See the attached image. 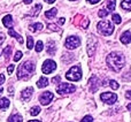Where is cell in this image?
<instances>
[{
  "label": "cell",
  "instance_id": "d4e9b609",
  "mask_svg": "<svg viewBox=\"0 0 131 122\" xmlns=\"http://www.w3.org/2000/svg\"><path fill=\"white\" fill-rule=\"evenodd\" d=\"M43 48H44V44H43V42L41 40H38L37 42V44H36V46H35V50H36V52H41L43 51Z\"/></svg>",
  "mask_w": 131,
  "mask_h": 122
},
{
  "label": "cell",
  "instance_id": "7c38bea8",
  "mask_svg": "<svg viewBox=\"0 0 131 122\" xmlns=\"http://www.w3.org/2000/svg\"><path fill=\"white\" fill-rule=\"evenodd\" d=\"M32 92H34V89L32 88L24 89V90L22 91V93H21V98H22L24 101H28V100H30V98H31Z\"/></svg>",
  "mask_w": 131,
  "mask_h": 122
},
{
  "label": "cell",
  "instance_id": "8d00e7d4",
  "mask_svg": "<svg viewBox=\"0 0 131 122\" xmlns=\"http://www.w3.org/2000/svg\"><path fill=\"white\" fill-rule=\"evenodd\" d=\"M4 40H5V35L0 32V45H1V44L4 43Z\"/></svg>",
  "mask_w": 131,
  "mask_h": 122
},
{
  "label": "cell",
  "instance_id": "8fae6325",
  "mask_svg": "<svg viewBox=\"0 0 131 122\" xmlns=\"http://www.w3.org/2000/svg\"><path fill=\"white\" fill-rule=\"evenodd\" d=\"M95 51V39L93 37H90L88 40V53L89 55H93Z\"/></svg>",
  "mask_w": 131,
  "mask_h": 122
},
{
  "label": "cell",
  "instance_id": "ba28073f",
  "mask_svg": "<svg viewBox=\"0 0 131 122\" xmlns=\"http://www.w3.org/2000/svg\"><path fill=\"white\" fill-rule=\"evenodd\" d=\"M57 69V63L53 60H45L43 63V67H41V70H43L44 74H51L54 70Z\"/></svg>",
  "mask_w": 131,
  "mask_h": 122
},
{
  "label": "cell",
  "instance_id": "277c9868",
  "mask_svg": "<svg viewBox=\"0 0 131 122\" xmlns=\"http://www.w3.org/2000/svg\"><path fill=\"white\" fill-rule=\"evenodd\" d=\"M66 77H67V79H69V81H79L82 77V70H81V67L79 66H74V67H71L69 70H68V73L66 74Z\"/></svg>",
  "mask_w": 131,
  "mask_h": 122
},
{
  "label": "cell",
  "instance_id": "484cf974",
  "mask_svg": "<svg viewBox=\"0 0 131 122\" xmlns=\"http://www.w3.org/2000/svg\"><path fill=\"white\" fill-rule=\"evenodd\" d=\"M112 18H113V22L115 23V24H120V23L122 22V20H121V16L118 15V14H113Z\"/></svg>",
  "mask_w": 131,
  "mask_h": 122
},
{
  "label": "cell",
  "instance_id": "d6a6232c",
  "mask_svg": "<svg viewBox=\"0 0 131 122\" xmlns=\"http://www.w3.org/2000/svg\"><path fill=\"white\" fill-rule=\"evenodd\" d=\"M48 28H50L51 30H53V31H58V30H59V28L55 24H48Z\"/></svg>",
  "mask_w": 131,
  "mask_h": 122
},
{
  "label": "cell",
  "instance_id": "ac0fdd59",
  "mask_svg": "<svg viewBox=\"0 0 131 122\" xmlns=\"http://www.w3.org/2000/svg\"><path fill=\"white\" fill-rule=\"evenodd\" d=\"M29 29L31 30L32 32H36V31H39V30H41L43 29V23H40V22H37V23H35V24H31L29 27Z\"/></svg>",
  "mask_w": 131,
  "mask_h": 122
},
{
  "label": "cell",
  "instance_id": "52a82bcc",
  "mask_svg": "<svg viewBox=\"0 0 131 122\" xmlns=\"http://www.w3.org/2000/svg\"><path fill=\"white\" fill-rule=\"evenodd\" d=\"M100 99L108 105H113L117 100V96L113 92H104L100 95Z\"/></svg>",
  "mask_w": 131,
  "mask_h": 122
},
{
  "label": "cell",
  "instance_id": "7bdbcfd3",
  "mask_svg": "<svg viewBox=\"0 0 131 122\" xmlns=\"http://www.w3.org/2000/svg\"><path fill=\"white\" fill-rule=\"evenodd\" d=\"M46 2H48V4H53V2L55 1V0H45Z\"/></svg>",
  "mask_w": 131,
  "mask_h": 122
},
{
  "label": "cell",
  "instance_id": "ab89813d",
  "mask_svg": "<svg viewBox=\"0 0 131 122\" xmlns=\"http://www.w3.org/2000/svg\"><path fill=\"white\" fill-rule=\"evenodd\" d=\"M64 18L63 17H61V18H60V21H59V23H60V24H63V23H64Z\"/></svg>",
  "mask_w": 131,
  "mask_h": 122
},
{
  "label": "cell",
  "instance_id": "9a60e30c",
  "mask_svg": "<svg viewBox=\"0 0 131 122\" xmlns=\"http://www.w3.org/2000/svg\"><path fill=\"white\" fill-rule=\"evenodd\" d=\"M2 23H4V25L6 28L10 29V28L13 27V17H12L10 15H6L4 18H2Z\"/></svg>",
  "mask_w": 131,
  "mask_h": 122
},
{
  "label": "cell",
  "instance_id": "e0dca14e",
  "mask_svg": "<svg viewBox=\"0 0 131 122\" xmlns=\"http://www.w3.org/2000/svg\"><path fill=\"white\" fill-rule=\"evenodd\" d=\"M48 85V79L46 78V77H40L39 78V81L37 82V86L38 88H46V86Z\"/></svg>",
  "mask_w": 131,
  "mask_h": 122
},
{
  "label": "cell",
  "instance_id": "7dc6e473",
  "mask_svg": "<svg viewBox=\"0 0 131 122\" xmlns=\"http://www.w3.org/2000/svg\"><path fill=\"white\" fill-rule=\"evenodd\" d=\"M71 1H75V0H71Z\"/></svg>",
  "mask_w": 131,
  "mask_h": 122
},
{
  "label": "cell",
  "instance_id": "bcb514c9",
  "mask_svg": "<svg viewBox=\"0 0 131 122\" xmlns=\"http://www.w3.org/2000/svg\"><path fill=\"white\" fill-rule=\"evenodd\" d=\"M2 92V89H0V93H1Z\"/></svg>",
  "mask_w": 131,
  "mask_h": 122
},
{
  "label": "cell",
  "instance_id": "7402d4cb",
  "mask_svg": "<svg viewBox=\"0 0 131 122\" xmlns=\"http://www.w3.org/2000/svg\"><path fill=\"white\" fill-rule=\"evenodd\" d=\"M57 13H58V9L57 8H52V9H50V11H47L45 13V16L47 18H53L55 15H57Z\"/></svg>",
  "mask_w": 131,
  "mask_h": 122
},
{
  "label": "cell",
  "instance_id": "603a6c76",
  "mask_svg": "<svg viewBox=\"0 0 131 122\" xmlns=\"http://www.w3.org/2000/svg\"><path fill=\"white\" fill-rule=\"evenodd\" d=\"M121 7L125 11H131V0H123L121 2Z\"/></svg>",
  "mask_w": 131,
  "mask_h": 122
},
{
  "label": "cell",
  "instance_id": "74e56055",
  "mask_svg": "<svg viewBox=\"0 0 131 122\" xmlns=\"http://www.w3.org/2000/svg\"><path fill=\"white\" fill-rule=\"evenodd\" d=\"M4 82H5V76H4V74H0V85H1V84H4Z\"/></svg>",
  "mask_w": 131,
  "mask_h": 122
},
{
  "label": "cell",
  "instance_id": "e575fe53",
  "mask_svg": "<svg viewBox=\"0 0 131 122\" xmlns=\"http://www.w3.org/2000/svg\"><path fill=\"white\" fill-rule=\"evenodd\" d=\"M60 79H61V77L60 76H55L52 78V83H58V82H60Z\"/></svg>",
  "mask_w": 131,
  "mask_h": 122
},
{
  "label": "cell",
  "instance_id": "83f0119b",
  "mask_svg": "<svg viewBox=\"0 0 131 122\" xmlns=\"http://www.w3.org/2000/svg\"><path fill=\"white\" fill-rule=\"evenodd\" d=\"M109 85H111V88L113 89V90H117L118 88H120V85H118V83L116 81H114V79H112V81H109Z\"/></svg>",
  "mask_w": 131,
  "mask_h": 122
},
{
  "label": "cell",
  "instance_id": "3957f363",
  "mask_svg": "<svg viewBox=\"0 0 131 122\" xmlns=\"http://www.w3.org/2000/svg\"><path fill=\"white\" fill-rule=\"evenodd\" d=\"M97 27H98V31L101 32L105 36H109L114 31V27L109 21H101V22L98 23Z\"/></svg>",
  "mask_w": 131,
  "mask_h": 122
},
{
  "label": "cell",
  "instance_id": "2e32d148",
  "mask_svg": "<svg viewBox=\"0 0 131 122\" xmlns=\"http://www.w3.org/2000/svg\"><path fill=\"white\" fill-rule=\"evenodd\" d=\"M8 34H9V36H12V37H14L15 39H17V42L20 44H23V37H21L20 35L17 34V32H15L14 30H12V29H9V31H8Z\"/></svg>",
  "mask_w": 131,
  "mask_h": 122
},
{
  "label": "cell",
  "instance_id": "4dcf8cb0",
  "mask_svg": "<svg viewBox=\"0 0 131 122\" xmlns=\"http://www.w3.org/2000/svg\"><path fill=\"white\" fill-rule=\"evenodd\" d=\"M22 52H20V51H17V52H16L15 53V57H14V61H15V62H16V61H18V60H20L21 59V58H22Z\"/></svg>",
  "mask_w": 131,
  "mask_h": 122
},
{
  "label": "cell",
  "instance_id": "ffe728a7",
  "mask_svg": "<svg viewBox=\"0 0 131 122\" xmlns=\"http://www.w3.org/2000/svg\"><path fill=\"white\" fill-rule=\"evenodd\" d=\"M22 116L20 114H14V115L9 116L8 119V122H22Z\"/></svg>",
  "mask_w": 131,
  "mask_h": 122
},
{
  "label": "cell",
  "instance_id": "f1b7e54d",
  "mask_svg": "<svg viewBox=\"0 0 131 122\" xmlns=\"http://www.w3.org/2000/svg\"><path fill=\"white\" fill-rule=\"evenodd\" d=\"M108 14H109V12L107 9H101V11H99V17H105Z\"/></svg>",
  "mask_w": 131,
  "mask_h": 122
},
{
  "label": "cell",
  "instance_id": "836d02e7",
  "mask_svg": "<svg viewBox=\"0 0 131 122\" xmlns=\"http://www.w3.org/2000/svg\"><path fill=\"white\" fill-rule=\"evenodd\" d=\"M14 69H15V66L14 65H9V67H8V74H13V72H14Z\"/></svg>",
  "mask_w": 131,
  "mask_h": 122
},
{
  "label": "cell",
  "instance_id": "9c48e42d",
  "mask_svg": "<svg viewBox=\"0 0 131 122\" xmlns=\"http://www.w3.org/2000/svg\"><path fill=\"white\" fill-rule=\"evenodd\" d=\"M53 92H51V91H45V92H43L40 95V97H39V101H40L41 105H48L51 101H52L53 99Z\"/></svg>",
  "mask_w": 131,
  "mask_h": 122
},
{
  "label": "cell",
  "instance_id": "ee69618b",
  "mask_svg": "<svg viewBox=\"0 0 131 122\" xmlns=\"http://www.w3.org/2000/svg\"><path fill=\"white\" fill-rule=\"evenodd\" d=\"M127 108L129 109V111H131V104H129V105H128V106H127Z\"/></svg>",
  "mask_w": 131,
  "mask_h": 122
},
{
  "label": "cell",
  "instance_id": "f6af8a7d",
  "mask_svg": "<svg viewBox=\"0 0 131 122\" xmlns=\"http://www.w3.org/2000/svg\"><path fill=\"white\" fill-rule=\"evenodd\" d=\"M29 122H40V121H38V120H31V121H29Z\"/></svg>",
  "mask_w": 131,
  "mask_h": 122
},
{
  "label": "cell",
  "instance_id": "6da1fadb",
  "mask_svg": "<svg viewBox=\"0 0 131 122\" xmlns=\"http://www.w3.org/2000/svg\"><path fill=\"white\" fill-rule=\"evenodd\" d=\"M106 62L112 70H114V72H120V70L123 68V66H124L125 58L122 53L113 52L107 57Z\"/></svg>",
  "mask_w": 131,
  "mask_h": 122
},
{
  "label": "cell",
  "instance_id": "cb8c5ba5",
  "mask_svg": "<svg viewBox=\"0 0 131 122\" xmlns=\"http://www.w3.org/2000/svg\"><path fill=\"white\" fill-rule=\"evenodd\" d=\"M30 113H31V115H32V116L38 115V114L40 113V107H39V106H35V107H32V108L30 109Z\"/></svg>",
  "mask_w": 131,
  "mask_h": 122
},
{
  "label": "cell",
  "instance_id": "30bf717a",
  "mask_svg": "<svg viewBox=\"0 0 131 122\" xmlns=\"http://www.w3.org/2000/svg\"><path fill=\"white\" fill-rule=\"evenodd\" d=\"M89 83H90V91L91 92H95L98 90V88H99V79H98V77L92 76L90 78V81H89Z\"/></svg>",
  "mask_w": 131,
  "mask_h": 122
},
{
  "label": "cell",
  "instance_id": "d6986e66",
  "mask_svg": "<svg viewBox=\"0 0 131 122\" xmlns=\"http://www.w3.org/2000/svg\"><path fill=\"white\" fill-rule=\"evenodd\" d=\"M115 6H116L115 0H107V11H108L109 13L115 9Z\"/></svg>",
  "mask_w": 131,
  "mask_h": 122
},
{
  "label": "cell",
  "instance_id": "4316f807",
  "mask_svg": "<svg viewBox=\"0 0 131 122\" xmlns=\"http://www.w3.org/2000/svg\"><path fill=\"white\" fill-rule=\"evenodd\" d=\"M27 47L29 48V50L34 48V39L30 36H28V38H27Z\"/></svg>",
  "mask_w": 131,
  "mask_h": 122
},
{
  "label": "cell",
  "instance_id": "4fadbf2b",
  "mask_svg": "<svg viewBox=\"0 0 131 122\" xmlns=\"http://www.w3.org/2000/svg\"><path fill=\"white\" fill-rule=\"evenodd\" d=\"M120 39H121V42H122L123 44H129V43H131V34H130V31L123 32V34L121 35Z\"/></svg>",
  "mask_w": 131,
  "mask_h": 122
},
{
  "label": "cell",
  "instance_id": "f35d334b",
  "mask_svg": "<svg viewBox=\"0 0 131 122\" xmlns=\"http://www.w3.org/2000/svg\"><path fill=\"white\" fill-rule=\"evenodd\" d=\"M89 2H90V4H97V2H99L100 0H88Z\"/></svg>",
  "mask_w": 131,
  "mask_h": 122
},
{
  "label": "cell",
  "instance_id": "1f68e13d",
  "mask_svg": "<svg viewBox=\"0 0 131 122\" xmlns=\"http://www.w3.org/2000/svg\"><path fill=\"white\" fill-rule=\"evenodd\" d=\"M81 122H93V119H92V116L86 115L83 118V120H81Z\"/></svg>",
  "mask_w": 131,
  "mask_h": 122
},
{
  "label": "cell",
  "instance_id": "5bb4252c",
  "mask_svg": "<svg viewBox=\"0 0 131 122\" xmlns=\"http://www.w3.org/2000/svg\"><path fill=\"white\" fill-rule=\"evenodd\" d=\"M55 52H57V46H55V43L52 40H50L47 43V53L50 55H54Z\"/></svg>",
  "mask_w": 131,
  "mask_h": 122
},
{
  "label": "cell",
  "instance_id": "7a4b0ae2",
  "mask_svg": "<svg viewBox=\"0 0 131 122\" xmlns=\"http://www.w3.org/2000/svg\"><path fill=\"white\" fill-rule=\"evenodd\" d=\"M35 72V63L32 61H25L23 65L18 67L17 78L18 79H28Z\"/></svg>",
  "mask_w": 131,
  "mask_h": 122
},
{
  "label": "cell",
  "instance_id": "b9f144b4",
  "mask_svg": "<svg viewBox=\"0 0 131 122\" xmlns=\"http://www.w3.org/2000/svg\"><path fill=\"white\" fill-rule=\"evenodd\" d=\"M8 91H9V93H13V92H14V89H12V86H9V88H8Z\"/></svg>",
  "mask_w": 131,
  "mask_h": 122
},
{
  "label": "cell",
  "instance_id": "5b68a950",
  "mask_svg": "<svg viewBox=\"0 0 131 122\" xmlns=\"http://www.w3.org/2000/svg\"><path fill=\"white\" fill-rule=\"evenodd\" d=\"M76 91V86L69 83H61L57 88V92L60 95H66V93H72Z\"/></svg>",
  "mask_w": 131,
  "mask_h": 122
},
{
  "label": "cell",
  "instance_id": "d590c367",
  "mask_svg": "<svg viewBox=\"0 0 131 122\" xmlns=\"http://www.w3.org/2000/svg\"><path fill=\"white\" fill-rule=\"evenodd\" d=\"M125 98H127V99H129V100H131V90H129V91H127V92H125Z\"/></svg>",
  "mask_w": 131,
  "mask_h": 122
},
{
  "label": "cell",
  "instance_id": "8992f818",
  "mask_svg": "<svg viewBox=\"0 0 131 122\" xmlns=\"http://www.w3.org/2000/svg\"><path fill=\"white\" fill-rule=\"evenodd\" d=\"M79 44H81V39L76 36H70L66 39L64 46L68 48V50H74V48L78 47Z\"/></svg>",
  "mask_w": 131,
  "mask_h": 122
},
{
  "label": "cell",
  "instance_id": "60d3db41",
  "mask_svg": "<svg viewBox=\"0 0 131 122\" xmlns=\"http://www.w3.org/2000/svg\"><path fill=\"white\" fill-rule=\"evenodd\" d=\"M31 1H32V0H23V2H24V4H31Z\"/></svg>",
  "mask_w": 131,
  "mask_h": 122
},
{
  "label": "cell",
  "instance_id": "f546056e",
  "mask_svg": "<svg viewBox=\"0 0 131 122\" xmlns=\"http://www.w3.org/2000/svg\"><path fill=\"white\" fill-rule=\"evenodd\" d=\"M10 51H12V46H7L4 50V55H6V58H8L9 54H10Z\"/></svg>",
  "mask_w": 131,
  "mask_h": 122
},
{
  "label": "cell",
  "instance_id": "44dd1931",
  "mask_svg": "<svg viewBox=\"0 0 131 122\" xmlns=\"http://www.w3.org/2000/svg\"><path fill=\"white\" fill-rule=\"evenodd\" d=\"M9 104H10V101H9L7 98H1V99H0V108L1 109L7 108V107L9 106Z\"/></svg>",
  "mask_w": 131,
  "mask_h": 122
}]
</instances>
